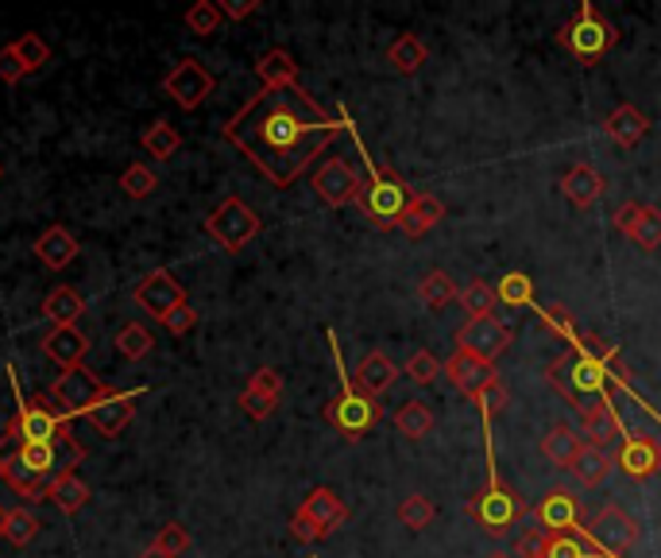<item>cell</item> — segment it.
Listing matches in <instances>:
<instances>
[{
    "label": "cell",
    "instance_id": "cell-20",
    "mask_svg": "<svg viewBox=\"0 0 661 558\" xmlns=\"http://www.w3.org/2000/svg\"><path fill=\"white\" fill-rule=\"evenodd\" d=\"M445 376L453 380V384L461 388V392L468 395V400L480 392V388H487L492 380H500V376H495V365H492V361L472 358L468 350H456L453 358L445 361Z\"/></svg>",
    "mask_w": 661,
    "mask_h": 558
},
{
    "label": "cell",
    "instance_id": "cell-10",
    "mask_svg": "<svg viewBox=\"0 0 661 558\" xmlns=\"http://www.w3.org/2000/svg\"><path fill=\"white\" fill-rule=\"evenodd\" d=\"M105 395H112V388L105 384L97 372H89L86 365L62 369L59 380H55V388H51V400L59 403V408L67 411L70 419L89 415V408H97Z\"/></svg>",
    "mask_w": 661,
    "mask_h": 558
},
{
    "label": "cell",
    "instance_id": "cell-58",
    "mask_svg": "<svg viewBox=\"0 0 661 558\" xmlns=\"http://www.w3.org/2000/svg\"><path fill=\"white\" fill-rule=\"evenodd\" d=\"M639 214H642V202H623V206L615 209V229L631 233V225L639 222Z\"/></svg>",
    "mask_w": 661,
    "mask_h": 558
},
{
    "label": "cell",
    "instance_id": "cell-61",
    "mask_svg": "<svg viewBox=\"0 0 661 558\" xmlns=\"http://www.w3.org/2000/svg\"><path fill=\"white\" fill-rule=\"evenodd\" d=\"M487 558H514V555H507V551H492V555H487Z\"/></svg>",
    "mask_w": 661,
    "mask_h": 558
},
{
    "label": "cell",
    "instance_id": "cell-4",
    "mask_svg": "<svg viewBox=\"0 0 661 558\" xmlns=\"http://www.w3.org/2000/svg\"><path fill=\"white\" fill-rule=\"evenodd\" d=\"M414 198H418V190H411V183H406L403 175L391 172V167H379L375 159H367V179L361 186L356 206H361V214L375 229H398Z\"/></svg>",
    "mask_w": 661,
    "mask_h": 558
},
{
    "label": "cell",
    "instance_id": "cell-32",
    "mask_svg": "<svg viewBox=\"0 0 661 558\" xmlns=\"http://www.w3.org/2000/svg\"><path fill=\"white\" fill-rule=\"evenodd\" d=\"M569 469H573V477L584 484V489H595V484L608 481V473L615 469V458L603 454V450H595V447H584L581 454H576V462L569 466Z\"/></svg>",
    "mask_w": 661,
    "mask_h": 558
},
{
    "label": "cell",
    "instance_id": "cell-31",
    "mask_svg": "<svg viewBox=\"0 0 661 558\" xmlns=\"http://www.w3.org/2000/svg\"><path fill=\"white\" fill-rule=\"evenodd\" d=\"M426 59H430L426 43H422L418 36H411V31H406V36H398L395 43L387 47V62L398 70V75H418Z\"/></svg>",
    "mask_w": 661,
    "mask_h": 558
},
{
    "label": "cell",
    "instance_id": "cell-12",
    "mask_svg": "<svg viewBox=\"0 0 661 558\" xmlns=\"http://www.w3.org/2000/svg\"><path fill=\"white\" fill-rule=\"evenodd\" d=\"M534 520L545 536H581L584 531V505L573 489H550L534 508Z\"/></svg>",
    "mask_w": 661,
    "mask_h": 558
},
{
    "label": "cell",
    "instance_id": "cell-24",
    "mask_svg": "<svg viewBox=\"0 0 661 558\" xmlns=\"http://www.w3.org/2000/svg\"><path fill=\"white\" fill-rule=\"evenodd\" d=\"M43 353L59 369H73V365H81V358L89 353V342L78 326H51V334L43 337Z\"/></svg>",
    "mask_w": 661,
    "mask_h": 558
},
{
    "label": "cell",
    "instance_id": "cell-49",
    "mask_svg": "<svg viewBox=\"0 0 661 558\" xmlns=\"http://www.w3.org/2000/svg\"><path fill=\"white\" fill-rule=\"evenodd\" d=\"M155 551L170 555V558H182L190 551V531L182 528V523H167V528H159V536H155Z\"/></svg>",
    "mask_w": 661,
    "mask_h": 558
},
{
    "label": "cell",
    "instance_id": "cell-55",
    "mask_svg": "<svg viewBox=\"0 0 661 558\" xmlns=\"http://www.w3.org/2000/svg\"><path fill=\"white\" fill-rule=\"evenodd\" d=\"M20 454H23V439H20V434H16V427L8 423V427H4V434H0V469H8V466L16 462V458H20Z\"/></svg>",
    "mask_w": 661,
    "mask_h": 558
},
{
    "label": "cell",
    "instance_id": "cell-30",
    "mask_svg": "<svg viewBox=\"0 0 661 558\" xmlns=\"http://www.w3.org/2000/svg\"><path fill=\"white\" fill-rule=\"evenodd\" d=\"M43 314L51 326H73V322L86 314V298L73 287H55L51 295L43 298Z\"/></svg>",
    "mask_w": 661,
    "mask_h": 558
},
{
    "label": "cell",
    "instance_id": "cell-44",
    "mask_svg": "<svg viewBox=\"0 0 661 558\" xmlns=\"http://www.w3.org/2000/svg\"><path fill=\"white\" fill-rule=\"evenodd\" d=\"M12 47H16V55H20V62H23V70H28V75H36V70H43L47 62H51V47H47V39L36 36V31L20 36Z\"/></svg>",
    "mask_w": 661,
    "mask_h": 558
},
{
    "label": "cell",
    "instance_id": "cell-6",
    "mask_svg": "<svg viewBox=\"0 0 661 558\" xmlns=\"http://www.w3.org/2000/svg\"><path fill=\"white\" fill-rule=\"evenodd\" d=\"M615 39H619V31L611 28V20L595 4H588V0L573 12V20H565V28L558 31V43L565 47L581 67H595V62L608 59Z\"/></svg>",
    "mask_w": 661,
    "mask_h": 558
},
{
    "label": "cell",
    "instance_id": "cell-51",
    "mask_svg": "<svg viewBox=\"0 0 661 558\" xmlns=\"http://www.w3.org/2000/svg\"><path fill=\"white\" fill-rule=\"evenodd\" d=\"M162 326H167L170 334H178V337H182V334H190V330L198 326V311H194L190 303L175 306V311H170L167 319H162Z\"/></svg>",
    "mask_w": 661,
    "mask_h": 558
},
{
    "label": "cell",
    "instance_id": "cell-43",
    "mask_svg": "<svg viewBox=\"0 0 661 558\" xmlns=\"http://www.w3.org/2000/svg\"><path fill=\"white\" fill-rule=\"evenodd\" d=\"M186 28L194 31V36H214L220 31V20H225V12H220L217 0H198L194 8H186Z\"/></svg>",
    "mask_w": 661,
    "mask_h": 558
},
{
    "label": "cell",
    "instance_id": "cell-23",
    "mask_svg": "<svg viewBox=\"0 0 661 558\" xmlns=\"http://www.w3.org/2000/svg\"><path fill=\"white\" fill-rule=\"evenodd\" d=\"M31 248H36V256L51 272H62L67 264L78 261V241H73V233L67 229V225H51L47 233H39Z\"/></svg>",
    "mask_w": 661,
    "mask_h": 558
},
{
    "label": "cell",
    "instance_id": "cell-27",
    "mask_svg": "<svg viewBox=\"0 0 661 558\" xmlns=\"http://www.w3.org/2000/svg\"><path fill=\"white\" fill-rule=\"evenodd\" d=\"M395 380H398V365L387 358V353H367L361 365H356V380H353V384L361 388V392H367V395H375V400H379V395L387 392Z\"/></svg>",
    "mask_w": 661,
    "mask_h": 558
},
{
    "label": "cell",
    "instance_id": "cell-35",
    "mask_svg": "<svg viewBox=\"0 0 661 558\" xmlns=\"http://www.w3.org/2000/svg\"><path fill=\"white\" fill-rule=\"evenodd\" d=\"M542 558H608V555L588 539V531H581V536H545Z\"/></svg>",
    "mask_w": 661,
    "mask_h": 558
},
{
    "label": "cell",
    "instance_id": "cell-8",
    "mask_svg": "<svg viewBox=\"0 0 661 558\" xmlns=\"http://www.w3.org/2000/svg\"><path fill=\"white\" fill-rule=\"evenodd\" d=\"M206 233L225 253H240L244 245H251L259 237V214L244 198H225L206 217Z\"/></svg>",
    "mask_w": 661,
    "mask_h": 558
},
{
    "label": "cell",
    "instance_id": "cell-14",
    "mask_svg": "<svg viewBox=\"0 0 661 558\" xmlns=\"http://www.w3.org/2000/svg\"><path fill=\"white\" fill-rule=\"evenodd\" d=\"M214 86H217L214 75H209L198 59L175 62V67L167 70V78H162V94H167L178 109H198V105L214 94Z\"/></svg>",
    "mask_w": 661,
    "mask_h": 558
},
{
    "label": "cell",
    "instance_id": "cell-11",
    "mask_svg": "<svg viewBox=\"0 0 661 558\" xmlns=\"http://www.w3.org/2000/svg\"><path fill=\"white\" fill-rule=\"evenodd\" d=\"M588 539H592L595 547H600L608 558H615V555H627L634 544H639V536H642V528H639V520L634 516H627L619 505H603L600 512H595V520L588 523Z\"/></svg>",
    "mask_w": 661,
    "mask_h": 558
},
{
    "label": "cell",
    "instance_id": "cell-54",
    "mask_svg": "<svg viewBox=\"0 0 661 558\" xmlns=\"http://www.w3.org/2000/svg\"><path fill=\"white\" fill-rule=\"evenodd\" d=\"M23 75H28V70H23V62H20V55H16V47L4 43V47H0V78L12 86V82H20Z\"/></svg>",
    "mask_w": 661,
    "mask_h": 558
},
{
    "label": "cell",
    "instance_id": "cell-38",
    "mask_svg": "<svg viewBox=\"0 0 661 558\" xmlns=\"http://www.w3.org/2000/svg\"><path fill=\"white\" fill-rule=\"evenodd\" d=\"M456 303H461V311L468 314V319H487V314L495 311V303H500V295H495L492 283L472 280L468 287H461V295H456Z\"/></svg>",
    "mask_w": 661,
    "mask_h": 558
},
{
    "label": "cell",
    "instance_id": "cell-18",
    "mask_svg": "<svg viewBox=\"0 0 661 558\" xmlns=\"http://www.w3.org/2000/svg\"><path fill=\"white\" fill-rule=\"evenodd\" d=\"M144 395V388H132V392H117L112 388V395H105L97 408H89V423H93L97 434H105V439H117L120 431H125L128 423H132L136 415V400Z\"/></svg>",
    "mask_w": 661,
    "mask_h": 558
},
{
    "label": "cell",
    "instance_id": "cell-15",
    "mask_svg": "<svg viewBox=\"0 0 661 558\" xmlns=\"http://www.w3.org/2000/svg\"><path fill=\"white\" fill-rule=\"evenodd\" d=\"M132 303L140 306V311L151 314L155 322H162L170 311H175V306L186 303V287L175 276H170L167 268H155V272H147L140 283H136Z\"/></svg>",
    "mask_w": 661,
    "mask_h": 558
},
{
    "label": "cell",
    "instance_id": "cell-41",
    "mask_svg": "<svg viewBox=\"0 0 661 558\" xmlns=\"http://www.w3.org/2000/svg\"><path fill=\"white\" fill-rule=\"evenodd\" d=\"M151 345H155V334H151L147 326H140V322H128V326H120V334H117L120 358L144 361L147 353H151Z\"/></svg>",
    "mask_w": 661,
    "mask_h": 558
},
{
    "label": "cell",
    "instance_id": "cell-37",
    "mask_svg": "<svg viewBox=\"0 0 661 558\" xmlns=\"http://www.w3.org/2000/svg\"><path fill=\"white\" fill-rule=\"evenodd\" d=\"M47 500H55V508H62L67 516H73V512H81V508H86L89 484L81 481L78 473H70V477H62V481H55L51 489H47Z\"/></svg>",
    "mask_w": 661,
    "mask_h": 558
},
{
    "label": "cell",
    "instance_id": "cell-62",
    "mask_svg": "<svg viewBox=\"0 0 661 558\" xmlns=\"http://www.w3.org/2000/svg\"><path fill=\"white\" fill-rule=\"evenodd\" d=\"M0 539H4V512H0Z\"/></svg>",
    "mask_w": 661,
    "mask_h": 558
},
{
    "label": "cell",
    "instance_id": "cell-19",
    "mask_svg": "<svg viewBox=\"0 0 661 558\" xmlns=\"http://www.w3.org/2000/svg\"><path fill=\"white\" fill-rule=\"evenodd\" d=\"M298 512L306 516V520L314 523L317 531H322V539L337 536V531L348 523V505L333 489H325V484H322V489H314L306 500H302Z\"/></svg>",
    "mask_w": 661,
    "mask_h": 558
},
{
    "label": "cell",
    "instance_id": "cell-42",
    "mask_svg": "<svg viewBox=\"0 0 661 558\" xmlns=\"http://www.w3.org/2000/svg\"><path fill=\"white\" fill-rule=\"evenodd\" d=\"M434 516H437V508L430 505V497H422V492H411V497H403V505H398V523L411 531L430 528Z\"/></svg>",
    "mask_w": 661,
    "mask_h": 558
},
{
    "label": "cell",
    "instance_id": "cell-59",
    "mask_svg": "<svg viewBox=\"0 0 661 558\" xmlns=\"http://www.w3.org/2000/svg\"><path fill=\"white\" fill-rule=\"evenodd\" d=\"M220 12H225L228 20H248L251 12H259V0H225Z\"/></svg>",
    "mask_w": 661,
    "mask_h": 558
},
{
    "label": "cell",
    "instance_id": "cell-47",
    "mask_svg": "<svg viewBox=\"0 0 661 558\" xmlns=\"http://www.w3.org/2000/svg\"><path fill=\"white\" fill-rule=\"evenodd\" d=\"M507 400H511V392H507V384H503V380H492V384L480 388V392L472 395V403H476L480 415H484L487 423H492V419L500 415L503 408H507Z\"/></svg>",
    "mask_w": 661,
    "mask_h": 558
},
{
    "label": "cell",
    "instance_id": "cell-50",
    "mask_svg": "<svg viewBox=\"0 0 661 558\" xmlns=\"http://www.w3.org/2000/svg\"><path fill=\"white\" fill-rule=\"evenodd\" d=\"M240 408L248 411L251 419H267L275 408H279V395H267V392H256V388H244Z\"/></svg>",
    "mask_w": 661,
    "mask_h": 558
},
{
    "label": "cell",
    "instance_id": "cell-46",
    "mask_svg": "<svg viewBox=\"0 0 661 558\" xmlns=\"http://www.w3.org/2000/svg\"><path fill=\"white\" fill-rule=\"evenodd\" d=\"M120 186H125L128 198L144 202V198H151V194H155V186H159V179H155V172H151L147 164H128L125 175H120Z\"/></svg>",
    "mask_w": 661,
    "mask_h": 558
},
{
    "label": "cell",
    "instance_id": "cell-22",
    "mask_svg": "<svg viewBox=\"0 0 661 558\" xmlns=\"http://www.w3.org/2000/svg\"><path fill=\"white\" fill-rule=\"evenodd\" d=\"M603 133H608L611 144L631 151V148H639V140L650 133V117L639 105H619V109L608 112V120H603Z\"/></svg>",
    "mask_w": 661,
    "mask_h": 558
},
{
    "label": "cell",
    "instance_id": "cell-52",
    "mask_svg": "<svg viewBox=\"0 0 661 558\" xmlns=\"http://www.w3.org/2000/svg\"><path fill=\"white\" fill-rule=\"evenodd\" d=\"M542 319H545V326H550V330H558V334H565L569 342H573V337L581 334V330L573 326V314H569V311H565V306H561V303L545 306V311H542Z\"/></svg>",
    "mask_w": 661,
    "mask_h": 558
},
{
    "label": "cell",
    "instance_id": "cell-29",
    "mask_svg": "<svg viewBox=\"0 0 661 558\" xmlns=\"http://www.w3.org/2000/svg\"><path fill=\"white\" fill-rule=\"evenodd\" d=\"M584 450V439H581V431L576 427H569V423H558L550 434L542 439V454L550 458L553 466H573L576 462V454Z\"/></svg>",
    "mask_w": 661,
    "mask_h": 558
},
{
    "label": "cell",
    "instance_id": "cell-45",
    "mask_svg": "<svg viewBox=\"0 0 661 558\" xmlns=\"http://www.w3.org/2000/svg\"><path fill=\"white\" fill-rule=\"evenodd\" d=\"M495 295L507 306H534V280H530L526 272H511V276H503V283L495 287Z\"/></svg>",
    "mask_w": 661,
    "mask_h": 558
},
{
    "label": "cell",
    "instance_id": "cell-9",
    "mask_svg": "<svg viewBox=\"0 0 661 558\" xmlns=\"http://www.w3.org/2000/svg\"><path fill=\"white\" fill-rule=\"evenodd\" d=\"M70 423L73 419L59 403H51V395H31L28 403L16 408V419H12L16 434H20L23 442H55V439H62V434H73Z\"/></svg>",
    "mask_w": 661,
    "mask_h": 558
},
{
    "label": "cell",
    "instance_id": "cell-3",
    "mask_svg": "<svg viewBox=\"0 0 661 558\" xmlns=\"http://www.w3.org/2000/svg\"><path fill=\"white\" fill-rule=\"evenodd\" d=\"M81 462H86V447L73 434H62L55 442H23V454L8 469H0V477L23 500H47V489L62 477H70L73 466Z\"/></svg>",
    "mask_w": 661,
    "mask_h": 558
},
{
    "label": "cell",
    "instance_id": "cell-2",
    "mask_svg": "<svg viewBox=\"0 0 661 558\" xmlns=\"http://www.w3.org/2000/svg\"><path fill=\"white\" fill-rule=\"evenodd\" d=\"M545 380L576 411H588L595 403H611V388H631V369L619 361V353L603 337L576 334L573 345L545 365Z\"/></svg>",
    "mask_w": 661,
    "mask_h": 558
},
{
    "label": "cell",
    "instance_id": "cell-33",
    "mask_svg": "<svg viewBox=\"0 0 661 558\" xmlns=\"http://www.w3.org/2000/svg\"><path fill=\"white\" fill-rule=\"evenodd\" d=\"M140 144H144V151L151 159H170L178 148H182V133H178L170 120H155V125H147V133L140 136Z\"/></svg>",
    "mask_w": 661,
    "mask_h": 558
},
{
    "label": "cell",
    "instance_id": "cell-7",
    "mask_svg": "<svg viewBox=\"0 0 661 558\" xmlns=\"http://www.w3.org/2000/svg\"><path fill=\"white\" fill-rule=\"evenodd\" d=\"M325 423H329L333 431L341 434V439L361 442L364 434H372L375 427L383 423V408H379V400H375V395L361 392V388L348 384V376H345L341 392L333 395L329 403H325Z\"/></svg>",
    "mask_w": 661,
    "mask_h": 558
},
{
    "label": "cell",
    "instance_id": "cell-26",
    "mask_svg": "<svg viewBox=\"0 0 661 558\" xmlns=\"http://www.w3.org/2000/svg\"><path fill=\"white\" fill-rule=\"evenodd\" d=\"M256 78L264 90H287V86H298V62H294L287 47H272L256 62Z\"/></svg>",
    "mask_w": 661,
    "mask_h": 558
},
{
    "label": "cell",
    "instance_id": "cell-28",
    "mask_svg": "<svg viewBox=\"0 0 661 558\" xmlns=\"http://www.w3.org/2000/svg\"><path fill=\"white\" fill-rule=\"evenodd\" d=\"M441 217H445V202L434 198V194H418V198L411 202V209L403 214V225H398V229H403L411 241H418V237H426L434 225H441Z\"/></svg>",
    "mask_w": 661,
    "mask_h": 558
},
{
    "label": "cell",
    "instance_id": "cell-40",
    "mask_svg": "<svg viewBox=\"0 0 661 558\" xmlns=\"http://www.w3.org/2000/svg\"><path fill=\"white\" fill-rule=\"evenodd\" d=\"M627 237H631L634 245L642 248V253H654V248H661V209L658 206H642L639 222L631 225V233H627Z\"/></svg>",
    "mask_w": 661,
    "mask_h": 558
},
{
    "label": "cell",
    "instance_id": "cell-48",
    "mask_svg": "<svg viewBox=\"0 0 661 558\" xmlns=\"http://www.w3.org/2000/svg\"><path fill=\"white\" fill-rule=\"evenodd\" d=\"M441 372H445V365H441V361H437L430 350H418L411 361H406V376H411L414 384H422V388L434 384V380L441 376Z\"/></svg>",
    "mask_w": 661,
    "mask_h": 558
},
{
    "label": "cell",
    "instance_id": "cell-53",
    "mask_svg": "<svg viewBox=\"0 0 661 558\" xmlns=\"http://www.w3.org/2000/svg\"><path fill=\"white\" fill-rule=\"evenodd\" d=\"M542 551H545V531L542 528H526L519 544H514V558H542Z\"/></svg>",
    "mask_w": 661,
    "mask_h": 558
},
{
    "label": "cell",
    "instance_id": "cell-34",
    "mask_svg": "<svg viewBox=\"0 0 661 558\" xmlns=\"http://www.w3.org/2000/svg\"><path fill=\"white\" fill-rule=\"evenodd\" d=\"M395 427L406 439H426V434L434 431V411L422 400H406L403 408L395 411Z\"/></svg>",
    "mask_w": 661,
    "mask_h": 558
},
{
    "label": "cell",
    "instance_id": "cell-17",
    "mask_svg": "<svg viewBox=\"0 0 661 558\" xmlns=\"http://www.w3.org/2000/svg\"><path fill=\"white\" fill-rule=\"evenodd\" d=\"M615 466L623 469L631 481H650L654 473H661V442L647 431L627 434L615 454Z\"/></svg>",
    "mask_w": 661,
    "mask_h": 558
},
{
    "label": "cell",
    "instance_id": "cell-25",
    "mask_svg": "<svg viewBox=\"0 0 661 558\" xmlns=\"http://www.w3.org/2000/svg\"><path fill=\"white\" fill-rule=\"evenodd\" d=\"M576 431H581L584 447L603 450L611 439H615V434H623V423H619V415H615L611 403H595V408L581 411V427H576Z\"/></svg>",
    "mask_w": 661,
    "mask_h": 558
},
{
    "label": "cell",
    "instance_id": "cell-13",
    "mask_svg": "<svg viewBox=\"0 0 661 558\" xmlns=\"http://www.w3.org/2000/svg\"><path fill=\"white\" fill-rule=\"evenodd\" d=\"M511 342H514V330L503 326L495 314H487V319H468L456 330V350H468L472 358L492 361V365H495V358H503V353L511 350Z\"/></svg>",
    "mask_w": 661,
    "mask_h": 558
},
{
    "label": "cell",
    "instance_id": "cell-63",
    "mask_svg": "<svg viewBox=\"0 0 661 558\" xmlns=\"http://www.w3.org/2000/svg\"><path fill=\"white\" fill-rule=\"evenodd\" d=\"M0 175H4V167H0Z\"/></svg>",
    "mask_w": 661,
    "mask_h": 558
},
{
    "label": "cell",
    "instance_id": "cell-36",
    "mask_svg": "<svg viewBox=\"0 0 661 558\" xmlns=\"http://www.w3.org/2000/svg\"><path fill=\"white\" fill-rule=\"evenodd\" d=\"M456 295H461V287H456V280L448 276V272H430V276L418 283V298L430 311H445L448 303H456Z\"/></svg>",
    "mask_w": 661,
    "mask_h": 558
},
{
    "label": "cell",
    "instance_id": "cell-56",
    "mask_svg": "<svg viewBox=\"0 0 661 558\" xmlns=\"http://www.w3.org/2000/svg\"><path fill=\"white\" fill-rule=\"evenodd\" d=\"M248 388H256V392H267V395H283V376L275 369H259V372H251Z\"/></svg>",
    "mask_w": 661,
    "mask_h": 558
},
{
    "label": "cell",
    "instance_id": "cell-39",
    "mask_svg": "<svg viewBox=\"0 0 661 558\" xmlns=\"http://www.w3.org/2000/svg\"><path fill=\"white\" fill-rule=\"evenodd\" d=\"M39 516L36 512H28V508H12V512H4V539L12 547H28L31 539L39 536Z\"/></svg>",
    "mask_w": 661,
    "mask_h": 558
},
{
    "label": "cell",
    "instance_id": "cell-16",
    "mask_svg": "<svg viewBox=\"0 0 661 558\" xmlns=\"http://www.w3.org/2000/svg\"><path fill=\"white\" fill-rule=\"evenodd\" d=\"M361 172H356L348 159H325L322 167L314 172V190H317V198L325 202V206H333V209H341V206H348V202H356L361 198Z\"/></svg>",
    "mask_w": 661,
    "mask_h": 558
},
{
    "label": "cell",
    "instance_id": "cell-5",
    "mask_svg": "<svg viewBox=\"0 0 661 558\" xmlns=\"http://www.w3.org/2000/svg\"><path fill=\"white\" fill-rule=\"evenodd\" d=\"M484 427H492V423L484 419ZM487 466H492V473H487V484L468 500V505H464V512H468L472 520H476L492 539H503L514 528V523L526 520L530 508H526V500H522L507 481H500V473H495L492 431H487Z\"/></svg>",
    "mask_w": 661,
    "mask_h": 558
},
{
    "label": "cell",
    "instance_id": "cell-60",
    "mask_svg": "<svg viewBox=\"0 0 661 558\" xmlns=\"http://www.w3.org/2000/svg\"><path fill=\"white\" fill-rule=\"evenodd\" d=\"M140 558H170V555H162V551H155V547H147Z\"/></svg>",
    "mask_w": 661,
    "mask_h": 558
},
{
    "label": "cell",
    "instance_id": "cell-21",
    "mask_svg": "<svg viewBox=\"0 0 661 558\" xmlns=\"http://www.w3.org/2000/svg\"><path fill=\"white\" fill-rule=\"evenodd\" d=\"M603 190H608V179H603L600 172H595L592 164H573L565 172V179H561V194H565L569 202H573L576 209H588L595 206V202L603 198Z\"/></svg>",
    "mask_w": 661,
    "mask_h": 558
},
{
    "label": "cell",
    "instance_id": "cell-1",
    "mask_svg": "<svg viewBox=\"0 0 661 558\" xmlns=\"http://www.w3.org/2000/svg\"><path fill=\"white\" fill-rule=\"evenodd\" d=\"M345 117H329L302 86L287 90H259L240 105L225 125V140L240 148L272 186H290L345 133Z\"/></svg>",
    "mask_w": 661,
    "mask_h": 558
},
{
    "label": "cell",
    "instance_id": "cell-57",
    "mask_svg": "<svg viewBox=\"0 0 661 558\" xmlns=\"http://www.w3.org/2000/svg\"><path fill=\"white\" fill-rule=\"evenodd\" d=\"M290 536L298 539V544H322V531H317L314 523H309L302 512L290 516Z\"/></svg>",
    "mask_w": 661,
    "mask_h": 558
}]
</instances>
